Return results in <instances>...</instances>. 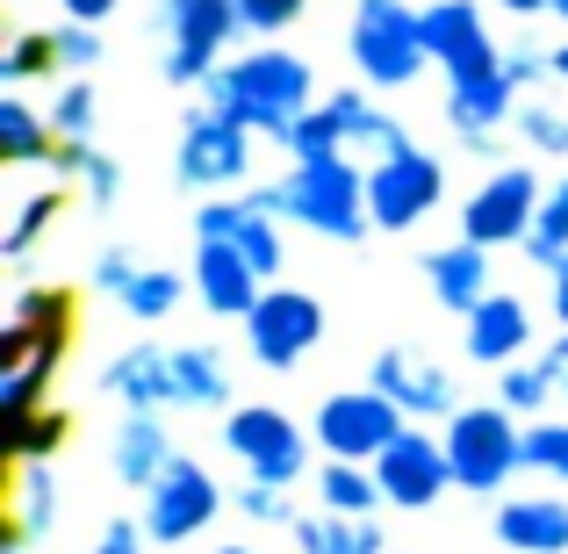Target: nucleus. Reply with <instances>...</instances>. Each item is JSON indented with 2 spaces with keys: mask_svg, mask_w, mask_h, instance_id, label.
Returning <instances> with one entry per match:
<instances>
[{
  "mask_svg": "<svg viewBox=\"0 0 568 554\" xmlns=\"http://www.w3.org/2000/svg\"><path fill=\"white\" fill-rule=\"evenodd\" d=\"M526 260L547 266V274H561V266H568V181L547 188L540 216H532V238H526Z\"/></svg>",
  "mask_w": 568,
  "mask_h": 554,
  "instance_id": "nucleus-31",
  "label": "nucleus"
},
{
  "mask_svg": "<svg viewBox=\"0 0 568 554\" xmlns=\"http://www.w3.org/2000/svg\"><path fill=\"white\" fill-rule=\"evenodd\" d=\"M303 8L310 0H237V22H245V37H274V29H288Z\"/></svg>",
  "mask_w": 568,
  "mask_h": 554,
  "instance_id": "nucleus-42",
  "label": "nucleus"
},
{
  "mask_svg": "<svg viewBox=\"0 0 568 554\" xmlns=\"http://www.w3.org/2000/svg\"><path fill=\"white\" fill-rule=\"evenodd\" d=\"M281 209H274V188L260 194H216V202L194 209V238H223V245H237L252 266H260V281L274 289L281 274Z\"/></svg>",
  "mask_w": 568,
  "mask_h": 554,
  "instance_id": "nucleus-12",
  "label": "nucleus"
},
{
  "mask_svg": "<svg viewBox=\"0 0 568 554\" xmlns=\"http://www.w3.org/2000/svg\"><path fill=\"white\" fill-rule=\"evenodd\" d=\"M317 504H324V512H346V518H375L388 497H382V483H375V469H367V461H324Z\"/></svg>",
  "mask_w": 568,
  "mask_h": 554,
  "instance_id": "nucleus-30",
  "label": "nucleus"
},
{
  "mask_svg": "<svg viewBox=\"0 0 568 554\" xmlns=\"http://www.w3.org/2000/svg\"><path fill=\"white\" fill-rule=\"evenodd\" d=\"M439 194H446V167L425 144L367 167V216H375V231H410V223H425L432 209H439Z\"/></svg>",
  "mask_w": 568,
  "mask_h": 554,
  "instance_id": "nucleus-11",
  "label": "nucleus"
},
{
  "mask_svg": "<svg viewBox=\"0 0 568 554\" xmlns=\"http://www.w3.org/2000/svg\"><path fill=\"white\" fill-rule=\"evenodd\" d=\"M216 554H252V547H237V541H231V547H216Z\"/></svg>",
  "mask_w": 568,
  "mask_h": 554,
  "instance_id": "nucleus-51",
  "label": "nucleus"
},
{
  "mask_svg": "<svg viewBox=\"0 0 568 554\" xmlns=\"http://www.w3.org/2000/svg\"><path fill=\"white\" fill-rule=\"evenodd\" d=\"M101 389H109L123 411H173V346H130L101 367Z\"/></svg>",
  "mask_w": 568,
  "mask_h": 554,
  "instance_id": "nucleus-21",
  "label": "nucleus"
},
{
  "mask_svg": "<svg viewBox=\"0 0 568 554\" xmlns=\"http://www.w3.org/2000/svg\"><path fill=\"white\" fill-rule=\"evenodd\" d=\"M223 446L245 461V475L281 483V490H295V483H303V469H310L303 425H295L288 411H274V403H237V411L223 417Z\"/></svg>",
  "mask_w": 568,
  "mask_h": 554,
  "instance_id": "nucleus-6",
  "label": "nucleus"
},
{
  "mask_svg": "<svg viewBox=\"0 0 568 554\" xmlns=\"http://www.w3.org/2000/svg\"><path fill=\"white\" fill-rule=\"evenodd\" d=\"M94 554H144V526L138 518H109V533H101Z\"/></svg>",
  "mask_w": 568,
  "mask_h": 554,
  "instance_id": "nucleus-46",
  "label": "nucleus"
},
{
  "mask_svg": "<svg viewBox=\"0 0 568 554\" xmlns=\"http://www.w3.org/2000/svg\"><path fill=\"white\" fill-rule=\"evenodd\" d=\"M194 295L209 303V318H237V324H245L252 310H260L266 281H260V266H252L237 245L202 238V245H194Z\"/></svg>",
  "mask_w": 568,
  "mask_h": 554,
  "instance_id": "nucleus-17",
  "label": "nucleus"
},
{
  "mask_svg": "<svg viewBox=\"0 0 568 554\" xmlns=\"http://www.w3.org/2000/svg\"><path fill=\"white\" fill-rule=\"evenodd\" d=\"M324 109H332L338 130H346V152L367 159V167H375V159H396V152H410V144H417L375 94H353V87H346V94H324Z\"/></svg>",
  "mask_w": 568,
  "mask_h": 554,
  "instance_id": "nucleus-23",
  "label": "nucleus"
},
{
  "mask_svg": "<svg viewBox=\"0 0 568 554\" xmlns=\"http://www.w3.org/2000/svg\"><path fill=\"white\" fill-rule=\"evenodd\" d=\"M51 223H58V188L22 194V202H14V223L0 231V252H8V260H29V245H37Z\"/></svg>",
  "mask_w": 568,
  "mask_h": 554,
  "instance_id": "nucleus-36",
  "label": "nucleus"
},
{
  "mask_svg": "<svg viewBox=\"0 0 568 554\" xmlns=\"http://www.w3.org/2000/svg\"><path fill=\"white\" fill-rule=\"evenodd\" d=\"M8 318L37 339H72V289H51V281H43V289H22Z\"/></svg>",
  "mask_w": 568,
  "mask_h": 554,
  "instance_id": "nucleus-34",
  "label": "nucleus"
},
{
  "mask_svg": "<svg viewBox=\"0 0 568 554\" xmlns=\"http://www.w3.org/2000/svg\"><path fill=\"white\" fill-rule=\"evenodd\" d=\"M173 173L187 188H237L252 173V130L216 109H194L181 130V152H173Z\"/></svg>",
  "mask_w": 568,
  "mask_h": 554,
  "instance_id": "nucleus-14",
  "label": "nucleus"
},
{
  "mask_svg": "<svg viewBox=\"0 0 568 554\" xmlns=\"http://www.w3.org/2000/svg\"><path fill=\"white\" fill-rule=\"evenodd\" d=\"M231 504H237L245 518H260V526H295L288 490H281V483H260V475H245V483L231 490Z\"/></svg>",
  "mask_w": 568,
  "mask_h": 554,
  "instance_id": "nucleus-40",
  "label": "nucleus"
},
{
  "mask_svg": "<svg viewBox=\"0 0 568 554\" xmlns=\"http://www.w3.org/2000/svg\"><path fill=\"white\" fill-rule=\"evenodd\" d=\"M216 512H223L216 475H209L194 454H181L152 490H144V541H152V547H181V541H194V533L216 526Z\"/></svg>",
  "mask_w": 568,
  "mask_h": 554,
  "instance_id": "nucleus-9",
  "label": "nucleus"
},
{
  "mask_svg": "<svg viewBox=\"0 0 568 554\" xmlns=\"http://www.w3.org/2000/svg\"><path fill=\"white\" fill-rule=\"evenodd\" d=\"M58 526V475L51 461H22V475H14V518H8V554L37 547L43 533Z\"/></svg>",
  "mask_w": 568,
  "mask_h": 554,
  "instance_id": "nucleus-25",
  "label": "nucleus"
},
{
  "mask_svg": "<svg viewBox=\"0 0 568 554\" xmlns=\"http://www.w3.org/2000/svg\"><path fill=\"white\" fill-rule=\"evenodd\" d=\"M425 281H432V295H439V310H454V318H468V310H483L489 295H497L489 289V252L468 245V238L425 252Z\"/></svg>",
  "mask_w": 568,
  "mask_h": 554,
  "instance_id": "nucleus-22",
  "label": "nucleus"
},
{
  "mask_svg": "<svg viewBox=\"0 0 568 554\" xmlns=\"http://www.w3.org/2000/svg\"><path fill=\"white\" fill-rule=\"evenodd\" d=\"M51 152H58L51 115H37L22 94H0V159L8 167H51Z\"/></svg>",
  "mask_w": 568,
  "mask_h": 554,
  "instance_id": "nucleus-28",
  "label": "nucleus"
},
{
  "mask_svg": "<svg viewBox=\"0 0 568 554\" xmlns=\"http://www.w3.org/2000/svg\"><path fill=\"white\" fill-rule=\"evenodd\" d=\"M159 8L173 22V43H166V80L173 87H202L223 66L231 37H245L237 0H159Z\"/></svg>",
  "mask_w": 568,
  "mask_h": 554,
  "instance_id": "nucleus-10",
  "label": "nucleus"
},
{
  "mask_svg": "<svg viewBox=\"0 0 568 554\" xmlns=\"http://www.w3.org/2000/svg\"><path fill=\"white\" fill-rule=\"evenodd\" d=\"M58 8H65V22H87V29H94V22H109L123 0H58Z\"/></svg>",
  "mask_w": 568,
  "mask_h": 554,
  "instance_id": "nucleus-47",
  "label": "nucleus"
},
{
  "mask_svg": "<svg viewBox=\"0 0 568 554\" xmlns=\"http://www.w3.org/2000/svg\"><path fill=\"white\" fill-rule=\"evenodd\" d=\"M51 37H58V66H65L72 80H87V72L101 66V37L87 22H65V29H51Z\"/></svg>",
  "mask_w": 568,
  "mask_h": 554,
  "instance_id": "nucleus-41",
  "label": "nucleus"
},
{
  "mask_svg": "<svg viewBox=\"0 0 568 554\" xmlns=\"http://www.w3.org/2000/svg\"><path fill=\"white\" fill-rule=\"evenodd\" d=\"M367 389H382V396L396 403L410 425H425V417H454V411H460L454 374L432 361V353H417V346H382L375 367H367Z\"/></svg>",
  "mask_w": 568,
  "mask_h": 554,
  "instance_id": "nucleus-15",
  "label": "nucleus"
},
{
  "mask_svg": "<svg viewBox=\"0 0 568 554\" xmlns=\"http://www.w3.org/2000/svg\"><path fill=\"white\" fill-rule=\"evenodd\" d=\"M555 14H561V22H568V0H555Z\"/></svg>",
  "mask_w": 568,
  "mask_h": 554,
  "instance_id": "nucleus-53",
  "label": "nucleus"
},
{
  "mask_svg": "<svg viewBox=\"0 0 568 554\" xmlns=\"http://www.w3.org/2000/svg\"><path fill=\"white\" fill-rule=\"evenodd\" d=\"M202 94H209L202 109L245 123L252 138H288V130L317 109V72H310V58L274 51V43H266V51L223 58V66L202 80Z\"/></svg>",
  "mask_w": 568,
  "mask_h": 554,
  "instance_id": "nucleus-1",
  "label": "nucleus"
},
{
  "mask_svg": "<svg viewBox=\"0 0 568 554\" xmlns=\"http://www.w3.org/2000/svg\"><path fill=\"white\" fill-rule=\"evenodd\" d=\"M540 202H547V188H540V173H532V167H497L483 188L468 194V209H460V238H468V245H483V252L526 245Z\"/></svg>",
  "mask_w": 568,
  "mask_h": 554,
  "instance_id": "nucleus-7",
  "label": "nucleus"
},
{
  "mask_svg": "<svg viewBox=\"0 0 568 554\" xmlns=\"http://www.w3.org/2000/svg\"><path fill=\"white\" fill-rule=\"evenodd\" d=\"M518 115V87L504 80V72H489V80H454L446 87V123H454V138L468 144V152H497V130Z\"/></svg>",
  "mask_w": 568,
  "mask_h": 554,
  "instance_id": "nucleus-18",
  "label": "nucleus"
},
{
  "mask_svg": "<svg viewBox=\"0 0 568 554\" xmlns=\"http://www.w3.org/2000/svg\"><path fill=\"white\" fill-rule=\"evenodd\" d=\"M181 295H187V281L173 274V266H144V274L130 281V289L115 295V303H123V310H130L138 324H166L173 310H181Z\"/></svg>",
  "mask_w": 568,
  "mask_h": 554,
  "instance_id": "nucleus-32",
  "label": "nucleus"
},
{
  "mask_svg": "<svg viewBox=\"0 0 568 554\" xmlns=\"http://www.w3.org/2000/svg\"><path fill=\"white\" fill-rule=\"evenodd\" d=\"M80 188H87V202H94V209H109L115 194H123V167H115L109 152H94V159H87V173H80Z\"/></svg>",
  "mask_w": 568,
  "mask_h": 554,
  "instance_id": "nucleus-43",
  "label": "nucleus"
},
{
  "mask_svg": "<svg viewBox=\"0 0 568 554\" xmlns=\"http://www.w3.org/2000/svg\"><path fill=\"white\" fill-rule=\"evenodd\" d=\"M353 8H361V0H353Z\"/></svg>",
  "mask_w": 568,
  "mask_h": 554,
  "instance_id": "nucleus-55",
  "label": "nucleus"
},
{
  "mask_svg": "<svg viewBox=\"0 0 568 554\" xmlns=\"http://www.w3.org/2000/svg\"><path fill=\"white\" fill-rule=\"evenodd\" d=\"M460 346H468V361H483V367L526 361V346H532V310L518 303V295H489L483 310H468V318H460Z\"/></svg>",
  "mask_w": 568,
  "mask_h": 554,
  "instance_id": "nucleus-19",
  "label": "nucleus"
},
{
  "mask_svg": "<svg viewBox=\"0 0 568 554\" xmlns=\"http://www.w3.org/2000/svg\"><path fill=\"white\" fill-rule=\"evenodd\" d=\"M94 115H101V101H94V87H87V80L58 87V101H51V130H58V138L94 144Z\"/></svg>",
  "mask_w": 568,
  "mask_h": 554,
  "instance_id": "nucleus-38",
  "label": "nucleus"
},
{
  "mask_svg": "<svg viewBox=\"0 0 568 554\" xmlns=\"http://www.w3.org/2000/svg\"><path fill=\"white\" fill-rule=\"evenodd\" d=\"M425 51H432V66L446 72V87L504 72V51H497V37H489L475 0H432L425 8Z\"/></svg>",
  "mask_w": 568,
  "mask_h": 554,
  "instance_id": "nucleus-13",
  "label": "nucleus"
},
{
  "mask_svg": "<svg viewBox=\"0 0 568 554\" xmlns=\"http://www.w3.org/2000/svg\"><path fill=\"white\" fill-rule=\"evenodd\" d=\"M181 461V446H173V432L159 425V411H130L123 425H115V446H109V469H115V483L123 490H152L159 475Z\"/></svg>",
  "mask_w": 568,
  "mask_h": 554,
  "instance_id": "nucleus-20",
  "label": "nucleus"
},
{
  "mask_svg": "<svg viewBox=\"0 0 568 554\" xmlns=\"http://www.w3.org/2000/svg\"><path fill=\"white\" fill-rule=\"evenodd\" d=\"M561 396H568V382H561Z\"/></svg>",
  "mask_w": 568,
  "mask_h": 554,
  "instance_id": "nucleus-54",
  "label": "nucleus"
},
{
  "mask_svg": "<svg viewBox=\"0 0 568 554\" xmlns=\"http://www.w3.org/2000/svg\"><path fill=\"white\" fill-rule=\"evenodd\" d=\"M561 382H568V361H561V346H547L540 361H511V367H497V403H504V411H518V417H532Z\"/></svg>",
  "mask_w": 568,
  "mask_h": 554,
  "instance_id": "nucleus-29",
  "label": "nucleus"
},
{
  "mask_svg": "<svg viewBox=\"0 0 568 554\" xmlns=\"http://www.w3.org/2000/svg\"><path fill=\"white\" fill-rule=\"evenodd\" d=\"M526 469L568 483V425H561V417H540V425H526Z\"/></svg>",
  "mask_w": 568,
  "mask_h": 554,
  "instance_id": "nucleus-39",
  "label": "nucleus"
},
{
  "mask_svg": "<svg viewBox=\"0 0 568 554\" xmlns=\"http://www.w3.org/2000/svg\"><path fill=\"white\" fill-rule=\"evenodd\" d=\"M43 72H65V66H58V37H51V29H22V37L0 51V87L14 94V87L43 80Z\"/></svg>",
  "mask_w": 568,
  "mask_h": 554,
  "instance_id": "nucleus-33",
  "label": "nucleus"
},
{
  "mask_svg": "<svg viewBox=\"0 0 568 554\" xmlns=\"http://www.w3.org/2000/svg\"><path fill=\"white\" fill-rule=\"evenodd\" d=\"M375 483L388 504H403V512H425V504H439L446 490H454V461H446V440L425 425H410L396 446L375 461Z\"/></svg>",
  "mask_w": 568,
  "mask_h": 554,
  "instance_id": "nucleus-16",
  "label": "nucleus"
},
{
  "mask_svg": "<svg viewBox=\"0 0 568 554\" xmlns=\"http://www.w3.org/2000/svg\"><path fill=\"white\" fill-rule=\"evenodd\" d=\"M547 72H555V58H547V51H526V43H518V51H504V80H511L518 94H526V87H540Z\"/></svg>",
  "mask_w": 568,
  "mask_h": 554,
  "instance_id": "nucleus-45",
  "label": "nucleus"
},
{
  "mask_svg": "<svg viewBox=\"0 0 568 554\" xmlns=\"http://www.w3.org/2000/svg\"><path fill=\"white\" fill-rule=\"evenodd\" d=\"M317 339H324V303H317L310 289H288V281H274V289L260 295V310L245 318V346H252V361L274 367V374L303 367Z\"/></svg>",
  "mask_w": 568,
  "mask_h": 554,
  "instance_id": "nucleus-8",
  "label": "nucleus"
},
{
  "mask_svg": "<svg viewBox=\"0 0 568 554\" xmlns=\"http://www.w3.org/2000/svg\"><path fill=\"white\" fill-rule=\"evenodd\" d=\"M274 209L288 223L317 238H367L375 216H367V167L361 159H317V167H288L274 181Z\"/></svg>",
  "mask_w": 568,
  "mask_h": 554,
  "instance_id": "nucleus-2",
  "label": "nucleus"
},
{
  "mask_svg": "<svg viewBox=\"0 0 568 554\" xmlns=\"http://www.w3.org/2000/svg\"><path fill=\"white\" fill-rule=\"evenodd\" d=\"M65 425H72V417L58 411V403H43V411H29V417L8 425V454L14 461H51L58 446H65Z\"/></svg>",
  "mask_w": 568,
  "mask_h": 554,
  "instance_id": "nucleus-35",
  "label": "nucleus"
},
{
  "mask_svg": "<svg viewBox=\"0 0 568 554\" xmlns=\"http://www.w3.org/2000/svg\"><path fill=\"white\" fill-rule=\"evenodd\" d=\"M138 274H144V266H138V252H123V245H109V252L94 260V289H109V295H123Z\"/></svg>",
  "mask_w": 568,
  "mask_h": 554,
  "instance_id": "nucleus-44",
  "label": "nucleus"
},
{
  "mask_svg": "<svg viewBox=\"0 0 568 554\" xmlns=\"http://www.w3.org/2000/svg\"><path fill=\"white\" fill-rule=\"evenodd\" d=\"M410 432V417L396 411V403L382 396V389H338V396L317 403V425H310V440L324 446L332 461H375L388 454V446Z\"/></svg>",
  "mask_w": 568,
  "mask_h": 554,
  "instance_id": "nucleus-5",
  "label": "nucleus"
},
{
  "mask_svg": "<svg viewBox=\"0 0 568 554\" xmlns=\"http://www.w3.org/2000/svg\"><path fill=\"white\" fill-rule=\"evenodd\" d=\"M555 318H561V332H568V274H555Z\"/></svg>",
  "mask_w": 568,
  "mask_h": 554,
  "instance_id": "nucleus-49",
  "label": "nucleus"
},
{
  "mask_svg": "<svg viewBox=\"0 0 568 554\" xmlns=\"http://www.w3.org/2000/svg\"><path fill=\"white\" fill-rule=\"evenodd\" d=\"M497 541L518 554H568V497H497Z\"/></svg>",
  "mask_w": 568,
  "mask_h": 554,
  "instance_id": "nucleus-24",
  "label": "nucleus"
},
{
  "mask_svg": "<svg viewBox=\"0 0 568 554\" xmlns=\"http://www.w3.org/2000/svg\"><path fill=\"white\" fill-rule=\"evenodd\" d=\"M555 346H561V361H568V332H561V339H555Z\"/></svg>",
  "mask_w": 568,
  "mask_h": 554,
  "instance_id": "nucleus-52",
  "label": "nucleus"
},
{
  "mask_svg": "<svg viewBox=\"0 0 568 554\" xmlns=\"http://www.w3.org/2000/svg\"><path fill=\"white\" fill-rule=\"evenodd\" d=\"M439 440H446V461H454V483L468 497H497L526 469V425L504 403H460Z\"/></svg>",
  "mask_w": 568,
  "mask_h": 554,
  "instance_id": "nucleus-3",
  "label": "nucleus"
},
{
  "mask_svg": "<svg viewBox=\"0 0 568 554\" xmlns=\"http://www.w3.org/2000/svg\"><path fill=\"white\" fill-rule=\"evenodd\" d=\"M346 51H353V66H361L367 87L403 94V87L432 66L425 8H410V0H361V8H353V29H346Z\"/></svg>",
  "mask_w": 568,
  "mask_h": 554,
  "instance_id": "nucleus-4",
  "label": "nucleus"
},
{
  "mask_svg": "<svg viewBox=\"0 0 568 554\" xmlns=\"http://www.w3.org/2000/svg\"><path fill=\"white\" fill-rule=\"evenodd\" d=\"M231 403V361L216 346H173V411H223Z\"/></svg>",
  "mask_w": 568,
  "mask_h": 554,
  "instance_id": "nucleus-26",
  "label": "nucleus"
},
{
  "mask_svg": "<svg viewBox=\"0 0 568 554\" xmlns=\"http://www.w3.org/2000/svg\"><path fill=\"white\" fill-rule=\"evenodd\" d=\"M518 138H526V152L540 159H568V109H555V101H518Z\"/></svg>",
  "mask_w": 568,
  "mask_h": 554,
  "instance_id": "nucleus-37",
  "label": "nucleus"
},
{
  "mask_svg": "<svg viewBox=\"0 0 568 554\" xmlns=\"http://www.w3.org/2000/svg\"><path fill=\"white\" fill-rule=\"evenodd\" d=\"M504 14H518V22H526V14H555V0H497Z\"/></svg>",
  "mask_w": 568,
  "mask_h": 554,
  "instance_id": "nucleus-48",
  "label": "nucleus"
},
{
  "mask_svg": "<svg viewBox=\"0 0 568 554\" xmlns=\"http://www.w3.org/2000/svg\"><path fill=\"white\" fill-rule=\"evenodd\" d=\"M547 58H555V80H568V37H561V43H555Z\"/></svg>",
  "mask_w": 568,
  "mask_h": 554,
  "instance_id": "nucleus-50",
  "label": "nucleus"
},
{
  "mask_svg": "<svg viewBox=\"0 0 568 554\" xmlns=\"http://www.w3.org/2000/svg\"><path fill=\"white\" fill-rule=\"evenodd\" d=\"M295 547L303 554H388L382 541V518H346V512H310V518H295Z\"/></svg>",
  "mask_w": 568,
  "mask_h": 554,
  "instance_id": "nucleus-27",
  "label": "nucleus"
}]
</instances>
